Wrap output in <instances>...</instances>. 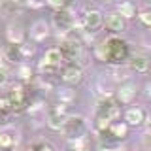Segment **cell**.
I'll return each instance as SVG.
<instances>
[{"instance_id": "27", "label": "cell", "mask_w": 151, "mask_h": 151, "mask_svg": "<svg viewBox=\"0 0 151 151\" xmlns=\"http://www.w3.org/2000/svg\"><path fill=\"white\" fill-rule=\"evenodd\" d=\"M6 83H8V70L2 66L0 68V85H6Z\"/></svg>"}, {"instance_id": "32", "label": "cell", "mask_w": 151, "mask_h": 151, "mask_svg": "<svg viewBox=\"0 0 151 151\" xmlns=\"http://www.w3.org/2000/svg\"><path fill=\"white\" fill-rule=\"evenodd\" d=\"M2 66H4V63H2V57H0V68H2Z\"/></svg>"}, {"instance_id": "11", "label": "cell", "mask_w": 151, "mask_h": 151, "mask_svg": "<svg viewBox=\"0 0 151 151\" xmlns=\"http://www.w3.org/2000/svg\"><path fill=\"white\" fill-rule=\"evenodd\" d=\"M136 96V85L132 81L123 83L119 89H117V102L119 104H130Z\"/></svg>"}, {"instance_id": "24", "label": "cell", "mask_w": 151, "mask_h": 151, "mask_svg": "<svg viewBox=\"0 0 151 151\" xmlns=\"http://www.w3.org/2000/svg\"><path fill=\"white\" fill-rule=\"evenodd\" d=\"M32 151H55L53 145L47 144V142H38V144L32 145Z\"/></svg>"}, {"instance_id": "23", "label": "cell", "mask_w": 151, "mask_h": 151, "mask_svg": "<svg viewBox=\"0 0 151 151\" xmlns=\"http://www.w3.org/2000/svg\"><path fill=\"white\" fill-rule=\"evenodd\" d=\"M70 2H72V0H47V4H49L51 8H55V9H64V8H68Z\"/></svg>"}, {"instance_id": "7", "label": "cell", "mask_w": 151, "mask_h": 151, "mask_svg": "<svg viewBox=\"0 0 151 151\" xmlns=\"http://www.w3.org/2000/svg\"><path fill=\"white\" fill-rule=\"evenodd\" d=\"M53 25L59 28L60 32H68V30H72V28L76 27V19H74L72 12H70L68 8L55 9V13H53Z\"/></svg>"}, {"instance_id": "16", "label": "cell", "mask_w": 151, "mask_h": 151, "mask_svg": "<svg viewBox=\"0 0 151 151\" xmlns=\"http://www.w3.org/2000/svg\"><path fill=\"white\" fill-rule=\"evenodd\" d=\"M6 59H8V60H12V63H21V60H25L23 45L9 44V45L6 47Z\"/></svg>"}, {"instance_id": "4", "label": "cell", "mask_w": 151, "mask_h": 151, "mask_svg": "<svg viewBox=\"0 0 151 151\" xmlns=\"http://www.w3.org/2000/svg\"><path fill=\"white\" fill-rule=\"evenodd\" d=\"M66 117H68V113H66V104L60 102V104H55V106L49 108V111H47V125H49V129L53 130H60L66 121Z\"/></svg>"}, {"instance_id": "35", "label": "cell", "mask_w": 151, "mask_h": 151, "mask_svg": "<svg viewBox=\"0 0 151 151\" xmlns=\"http://www.w3.org/2000/svg\"><path fill=\"white\" fill-rule=\"evenodd\" d=\"M0 8H2V0H0Z\"/></svg>"}, {"instance_id": "12", "label": "cell", "mask_w": 151, "mask_h": 151, "mask_svg": "<svg viewBox=\"0 0 151 151\" xmlns=\"http://www.w3.org/2000/svg\"><path fill=\"white\" fill-rule=\"evenodd\" d=\"M144 121H145V111L142 110V108L132 106V108L127 110V113H125V123L129 127H140Z\"/></svg>"}, {"instance_id": "19", "label": "cell", "mask_w": 151, "mask_h": 151, "mask_svg": "<svg viewBox=\"0 0 151 151\" xmlns=\"http://www.w3.org/2000/svg\"><path fill=\"white\" fill-rule=\"evenodd\" d=\"M70 151H89V140L85 136L70 140Z\"/></svg>"}, {"instance_id": "21", "label": "cell", "mask_w": 151, "mask_h": 151, "mask_svg": "<svg viewBox=\"0 0 151 151\" xmlns=\"http://www.w3.org/2000/svg\"><path fill=\"white\" fill-rule=\"evenodd\" d=\"M12 110V104H9V98L8 96H0V119L8 115V111Z\"/></svg>"}, {"instance_id": "31", "label": "cell", "mask_w": 151, "mask_h": 151, "mask_svg": "<svg viewBox=\"0 0 151 151\" xmlns=\"http://www.w3.org/2000/svg\"><path fill=\"white\" fill-rule=\"evenodd\" d=\"M0 151H13V147H9V149H0Z\"/></svg>"}, {"instance_id": "22", "label": "cell", "mask_w": 151, "mask_h": 151, "mask_svg": "<svg viewBox=\"0 0 151 151\" xmlns=\"http://www.w3.org/2000/svg\"><path fill=\"white\" fill-rule=\"evenodd\" d=\"M138 19H140V23H142L144 27L151 28V12H149V9H144V12H140V13H138Z\"/></svg>"}, {"instance_id": "2", "label": "cell", "mask_w": 151, "mask_h": 151, "mask_svg": "<svg viewBox=\"0 0 151 151\" xmlns=\"http://www.w3.org/2000/svg\"><path fill=\"white\" fill-rule=\"evenodd\" d=\"M60 130H63V134L70 140L79 138V136H83L85 130H87V123H85V119L81 115H68Z\"/></svg>"}, {"instance_id": "26", "label": "cell", "mask_w": 151, "mask_h": 151, "mask_svg": "<svg viewBox=\"0 0 151 151\" xmlns=\"http://www.w3.org/2000/svg\"><path fill=\"white\" fill-rule=\"evenodd\" d=\"M30 76H32V70L28 68V66H21V78L23 79H30Z\"/></svg>"}, {"instance_id": "34", "label": "cell", "mask_w": 151, "mask_h": 151, "mask_svg": "<svg viewBox=\"0 0 151 151\" xmlns=\"http://www.w3.org/2000/svg\"><path fill=\"white\" fill-rule=\"evenodd\" d=\"M106 2H119V0H106Z\"/></svg>"}, {"instance_id": "29", "label": "cell", "mask_w": 151, "mask_h": 151, "mask_svg": "<svg viewBox=\"0 0 151 151\" xmlns=\"http://www.w3.org/2000/svg\"><path fill=\"white\" fill-rule=\"evenodd\" d=\"M104 151H123V149H119V147H106Z\"/></svg>"}, {"instance_id": "15", "label": "cell", "mask_w": 151, "mask_h": 151, "mask_svg": "<svg viewBox=\"0 0 151 151\" xmlns=\"http://www.w3.org/2000/svg\"><path fill=\"white\" fill-rule=\"evenodd\" d=\"M63 55H60V51L53 47V49H47L45 55H44V60H42V64L44 66H51V68H60V64H63Z\"/></svg>"}, {"instance_id": "10", "label": "cell", "mask_w": 151, "mask_h": 151, "mask_svg": "<svg viewBox=\"0 0 151 151\" xmlns=\"http://www.w3.org/2000/svg\"><path fill=\"white\" fill-rule=\"evenodd\" d=\"M106 27H108V30L115 32V34L125 32L127 30V19L123 15H119L117 12H113V13H110V15L106 17Z\"/></svg>"}, {"instance_id": "28", "label": "cell", "mask_w": 151, "mask_h": 151, "mask_svg": "<svg viewBox=\"0 0 151 151\" xmlns=\"http://www.w3.org/2000/svg\"><path fill=\"white\" fill-rule=\"evenodd\" d=\"M144 145L151 151V132H149V130H147V134L144 136Z\"/></svg>"}, {"instance_id": "33", "label": "cell", "mask_w": 151, "mask_h": 151, "mask_svg": "<svg viewBox=\"0 0 151 151\" xmlns=\"http://www.w3.org/2000/svg\"><path fill=\"white\" fill-rule=\"evenodd\" d=\"M147 130H149V132H151V121H149V125H147Z\"/></svg>"}, {"instance_id": "17", "label": "cell", "mask_w": 151, "mask_h": 151, "mask_svg": "<svg viewBox=\"0 0 151 151\" xmlns=\"http://www.w3.org/2000/svg\"><path fill=\"white\" fill-rule=\"evenodd\" d=\"M108 130H110V134L113 136V138H125L127 132H129V125H127V123L117 121V123H111Z\"/></svg>"}, {"instance_id": "14", "label": "cell", "mask_w": 151, "mask_h": 151, "mask_svg": "<svg viewBox=\"0 0 151 151\" xmlns=\"http://www.w3.org/2000/svg\"><path fill=\"white\" fill-rule=\"evenodd\" d=\"M49 36V25L45 21H36L34 25L30 27V38L34 42H45V38Z\"/></svg>"}, {"instance_id": "9", "label": "cell", "mask_w": 151, "mask_h": 151, "mask_svg": "<svg viewBox=\"0 0 151 151\" xmlns=\"http://www.w3.org/2000/svg\"><path fill=\"white\" fill-rule=\"evenodd\" d=\"M127 63H129V68L132 72H138V74H145L149 70V59L145 55L142 53H136V55H130L129 59H127Z\"/></svg>"}, {"instance_id": "6", "label": "cell", "mask_w": 151, "mask_h": 151, "mask_svg": "<svg viewBox=\"0 0 151 151\" xmlns=\"http://www.w3.org/2000/svg\"><path fill=\"white\" fill-rule=\"evenodd\" d=\"M102 25H104V17H102V13L98 12V9L87 8L83 12V15H81V27L87 32H96Z\"/></svg>"}, {"instance_id": "30", "label": "cell", "mask_w": 151, "mask_h": 151, "mask_svg": "<svg viewBox=\"0 0 151 151\" xmlns=\"http://www.w3.org/2000/svg\"><path fill=\"white\" fill-rule=\"evenodd\" d=\"M145 89H147V96L151 98V83H147V87H145Z\"/></svg>"}, {"instance_id": "3", "label": "cell", "mask_w": 151, "mask_h": 151, "mask_svg": "<svg viewBox=\"0 0 151 151\" xmlns=\"http://www.w3.org/2000/svg\"><path fill=\"white\" fill-rule=\"evenodd\" d=\"M96 115L113 123L119 117V102L113 96H100L98 106H96Z\"/></svg>"}, {"instance_id": "1", "label": "cell", "mask_w": 151, "mask_h": 151, "mask_svg": "<svg viewBox=\"0 0 151 151\" xmlns=\"http://www.w3.org/2000/svg\"><path fill=\"white\" fill-rule=\"evenodd\" d=\"M96 53L102 60H106V63H110V64H123L130 57L129 44H127L125 40H121V38H115V36L108 38V40L98 47Z\"/></svg>"}, {"instance_id": "8", "label": "cell", "mask_w": 151, "mask_h": 151, "mask_svg": "<svg viewBox=\"0 0 151 151\" xmlns=\"http://www.w3.org/2000/svg\"><path fill=\"white\" fill-rule=\"evenodd\" d=\"M60 78H63V81L64 83H68V85H76V83H79L81 81V78H83V70H81V66H78L76 63H68L63 68V74H60Z\"/></svg>"}, {"instance_id": "20", "label": "cell", "mask_w": 151, "mask_h": 151, "mask_svg": "<svg viewBox=\"0 0 151 151\" xmlns=\"http://www.w3.org/2000/svg\"><path fill=\"white\" fill-rule=\"evenodd\" d=\"M15 147V138L9 132H0V149H9Z\"/></svg>"}, {"instance_id": "5", "label": "cell", "mask_w": 151, "mask_h": 151, "mask_svg": "<svg viewBox=\"0 0 151 151\" xmlns=\"http://www.w3.org/2000/svg\"><path fill=\"white\" fill-rule=\"evenodd\" d=\"M57 49L60 51L63 60H66V63H72V60H76L79 57V53H81V45H79V42L76 40V38H64V40L59 44Z\"/></svg>"}, {"instance_id": "13", "label": "cell", "mask_w": 151, "mask_h": 151, "mask_svg": "<svg viewBox=\"0 0 151 151\" xmlns=\"http://www.w3.org/2000/svg\"><path fill=\"white\" fill-rule=\"evenodd\" d=\"M6 36H8L9 44H15V45H23V44H25V30H23V27L19 25V23H12V25H8Z\"/></svg>"}, {"instance_id": "18", "label": "cell", "mask_w": 151, "mask_h": 151, "mask_svg": "<svg viewBox=\"0 0 151 151\" xmlns=\"http://www.w3.org/2000/svg\"><path fill=\"white\" fill-rule=\"evenodd\" d=\"M117 13H119V15H123L127 21H129V19L136 17V6H134L132 2H121L119 8H117Z\"/></svg>"}, {"instance_id": "25", "label": "cell", "mask_w": 151, "mask_h": 151, "mask_svg": "<svg viewBox=\"0 0 151 151\" xmlns=\"http://www.w3.org/2000/svg\"><path fill=\"white\" fill-rule=\"evenodd\" d=\"M59 96H60V102H70V100H72V96H74V94H72V91H70V89H64V91H60V94H59Z\"/></svg>"}]
</instances>
